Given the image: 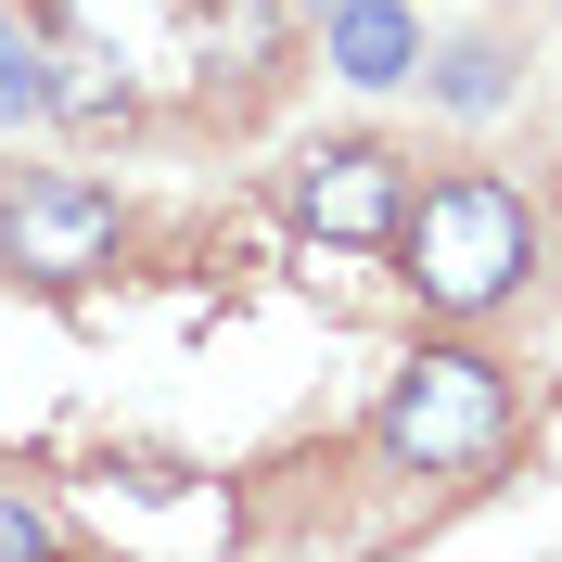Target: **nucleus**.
<instances>
[{
    "label": "nucleus",
    "instance_id": "1",
    "mask_svg": "<svg viewBox=\"0 0 562 562\" xmlns=\"http://www.w3.org/2000/svg\"><path fill=\"white\" fill-rule=\"evenodd\" d=\"M396 269H409V294L435 319H486L537 269V205L512 179H486V167H448V179H422L396 205Z\"/></svg>",
    "mask_w": 562,
    "mask_h": 562
},
{
    "label": "nucleus",
    "instance_id": "9",
    "mask_svg": "<svg viewBox=\"0 0 562 562\" xmlns=\"http://www.w3.org/2000/svg\"><path fill=\"white\" fill-rule=\"evenodd\" d=\"M13 115H38V38L0 13V128H13Z\"/></svg>",
    "mask_w": 562,
    "mask_h": 562
},
{
    "label": "nucleus",
    "instance_id": "10",
    "mask_svg": "<svg viewBox=\"0 0 562 562\" xmlns=\"http://www.w3.org/2000/svg\"><path fill=\"white\" fill-rule=\"evenodd\" d=\"M0 550H65V537H52V512H26V498H0Z\"/></svg>",
    "mask_w": 562,
    "mask_h": 562
},
{
    "label": "nucleus",
    "instance_id": "3",
    "mask_svg": "<svg viewBox=\"0 0 562 562\" xmlns=\"http://www.w3.org/2000/svg\"><path fill=\"white\" fill-rule=\"evenodd\" d=\"M115 192L103 179H77V167H38V179H13L0 192V269L13 281H38V294H77L90 269H115Z\"/></svg>",
    "mask_w": 562,
    "mask_h": 562
},
{
    "label": "nucleus",
    "instance_id": "4",
    "mask_svg": "<svg viewBox=\"0 0 562 562\" xmlns=\"http://www.w3.org/2000/svg\"><path fill=\"white\" fill-rule=\"evenodd\" d=\"M396 205H409V167L384 140H307L294 154V231L307 244L371 256V244H396Z\"/></svg>",
    "mask_w": 562,
    "mask_h": 562
},
{
    "label": "nucleus",
    "instance_id": "6",
    "mask_svg": "<svg viewBox=\"0 0 562 562\" xmlns=\"http://www.w3.org/2000/svg\"><path fill=\"white\" fill-rule=\"evenodd\" d=\"M38 115H65V128H115V115H128V65H115L103 38L38 52Z\"/></svg>",
    "mask_w": 562,
    "mask_h": 562
},
{
    "label": "nucleus",
    "instance_id": "11",
    "mask_svg": "<svg viewBox=\"0 0 562 562\" xmlns=\"http://www.w3.org/2000/svg\"><path fill=\"white\" fill-rule=\"evenodd\" d=\"M319 13H333V0H319Z\"/></svg>",
    "mask_w": 562,
    "mask_h": 562
},
{
    "label": "nucleus",
    "instance_id": "8",
    "mask_svg": "<svg viewBox=\"0 0 562 562\" xmlns=\"http://www.w3.org/2000/svg\"><path fill=\"white\" fill-rule=\"evenodd\" d=\"M422 65H435V103L448 115H498L512 103V52L498 38H460V52H422Z\"/></svg>",
    "mask_w": 562,
    "mask_h": 562
},
{
    "label": "nucleus",
    "instance_id": "7",
    "mask_svg": "<svg viewBox=\"0 0 562 562\" xmlns=\"http://www.w3.org/2000/svg\"><path fill=\"white\" fill-rule=\"evenodd\" d=\"M179 13H192L205 90H217V77H269L281 65V0H179Z\"/></svg>",
    "mask_w": 562,
    "mask_h": 562
},
{
    "label": "nucleus",
    "instance_id": "2",
    "mask_svg": "<svg viewBox=\"0 0 562 562\" xmlns=\"http://www.w3.org/2000/svg\"><path fill=\"white\" fill-rule=\"evenodd\" d=\"M371 448H384V473H422V486L498 473V448H512V371L486 346H422L384 384V409H371Z\"/></svg>",
    "mask_w": 562,
    "mask_h": 562
},
{
    "label": "nucleus",
    "instance_id": "5",
    "mask_svg": "<svg viewBox=\"0 0 562 562\" xmlns=\"http://www.w3.org/2000/svg\"><path fill=\"white\" fill-rule=\"evenodd\" d=\"M319 52H333L346 90H396L422 65V26H409V0H333L319 13Z\"/></svg>",
    "mask_w": 562,
    "mask_h": 562
}]
</instances>
